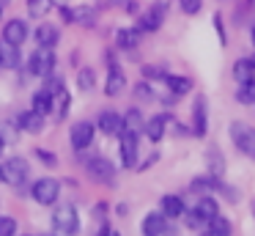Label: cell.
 Listing matches in <instances>:
<instances>
[{"mask_svg": "<svg viewBox=\"0 0 255 236\" xmlns=\"http://www.w3.org/2000/svg\"><path fill=\"white\" fill-rule=\"evenodd\" d=\"M236 102H239V104H255V80L239 82V88H236Z\"/></svg>", "mask_w": 255, "mask_h": 236, "instance_id": "cell-31", "label": "cell"}, {"mask_svg": "<svg viewBox=\"0 0 255 236\" xmlns=\"http://www.w3.org/2000/svg\"><path fill=\"white\" fill-rule=\"evenodd\" d=\"M52 228L58 236H74L80 231V214L74 203H61L52 212Z\"/></svg>", "mask_w": 255, "mask_h": 236, "instance_id": "cell-1", "label": "cell"}, {"mask_svg": "<svg viewBox=\"0 0 255 236\" xmlns=\"http://www.w3.org/2000/svg\"><path fill=\"white\" fill-rule=\"evenodd\" d=\"M143 77L145 80H165L167 71L162 66H143Z\"/></svg>", "mask_w": 255, "mask_h": 236, "instance_id": "cell-38", "label": "cell"}, {"mask_svg": "<svg viewBox=\"0 0 255 236\" xmlns=\"http://www.w3.org/2000/svg\"><path fill=\"white\" fill-rule=\"evenodd\" d=\"M8 3H11V0H0V8H8Z\"/></svg>", "mask_w": 255, "mask_h": 236, "instance_id": "cell-46", "label": "cell"}, {"mask_svg": "<svg viewBox=\"0 0 255 236\" xmlns=\"http://www.w3.org/2000/svg\"><path fill=\"white\" fill-rule=\"evenodd\" d=\"M0 14H3V8H0Z\"/></svg>", "mask_w": 255, "mask_h": 236, "instance_id": "cell-52", "label": "cell"}, {"mask_svg": "<svg viewBox=\"0 0 255 236\" xmlns=\"http://www.w3.org/2000/svg\"><path fill=\"white\" fill-rule=\"evenodd\" d=\"M231 220L222 217V214H214V217L206 223V234L209 236H231Z\"/></svg>", "mask_w": 255, "mask_h": 236, "instance_id": "cell-25", "label": "cell"}, {"mask_svg": "<svg viewBox=\"0 0 255 236\" xmlns=\"http://www.w3.org/2000/svg\"><path fill=\"white\" fill-rule=\"evenodd\" d=\"M17 234V220L11 214H0V236H14Z\"/></svg>", "mask_w": 255, "mask_h": 236, "instance_id": "cell-35", "label": "cell"}, {"mask_svg": "<svg viewBox=\"0 0 255 236\" xmlns=\"http://www.w3.org/2000/svg\"><path fill=\"white\" fill-rule=\"evenodd\" d=\"M25 179H28V162L22 157H11L0 165V181H6L11 187H19Z\"/></svg>", "mask_w": 255, "mask_h": 236, "instance_id": "cell-6", "label": "cell"}, {"mask_svg": "<svg viewBox=\"0 0 255 236\" xmlns=\"http://www.w3.org/2000/svg\"><path fill=\"white\" fill-rule=\"evenodd\" d=\"M30 110H36L39 115H47L52 110V93L47 91V88H41V91L33 93V104H30Z\"/></svg>", "mask_w": 255, "mask_h": 236, "instance_id": "cell-29", "label": "cell"}, {"mask_svg": "<svg viewBox=\"0 0 255 236\" xmlns=\"http://www.w3.org/2000/svg\"><path fill=\"white\" fill-rule=\"evenodd\" d=\"M44 236H58V234H44Z\"/></svg>", "mask_w": 255, "mask_h": 236, "instance_id": "cell-50", "label": "cell"}, {"mask_svg": "<svg viewBox=\"0 0 255 236\" xmlns=\"http://www.w3.org/2000/svg\"><path fill=\"white\" fill-rule=\"evenodd\" d=\"M58 38H61V33H58V27L50 25V22L36 27V41H39V47H50L52 49L58 44Z\"/></svg>", "mask_w": 255, "mask_h": 236, "instance_id": "cell-22", "label": "cell"}, {"mask_svg": "<svg viewBox=\"0 0 255 236\" xmlns=\"http://www.w3.org/2000/svg\"><path fill=\"white\" fill-rule=\"evenodd\" d=\"M94 19H96V14H94L91 5H77V8H72V22H77V25L91 27V25H94Z\"/></svg>", "mask_w": 255, "mask_h": 236, "instance_id": "cell-30", "label": "cell"}, {"mask_svg": "<svg viewBox=\"0 0 255 236\" xmlns=\"http://www.w3.org/2000/svg\"><path fill=\"white\" fill-rule=\"evenodd\" d=\"M206 236H209V234H206Z\"/></svg>", "mask_w": 255, "mask_h": 236, "instance_id": "cell-53", "label": "cell"}, {"mask_svg": "<svg viewBox=\"0 0 255 236\" xmlns=\"http://www.w3.org/2000/svg\"><path fill=\"white\" fill-rule=\"evenodd\" d=\"M69 107H72V96H69V91L61 85L55 93H52V110H55V118H63V115L69 113Z\"/></svg>", "mask_w": 255, "mask_h": 236, "instance_id": "cell-26", "label": "cell"}, {"mask_svg": "<svg viewBox=\"0 0 255 236\" xmlns=\"http://www.w3.org/2000/svg\"><path fill=\"white\" fill-rule=\"evenodd\" d=\"M250 36H253V44H255V25H253V30H250Z\"/></svg>", "mask_w": 255, "mask_h": 236, "instance_id": "cell-48", "label": "cell"}, {"mask_svg": "<svg viewBox=\"0 0 255 236\" xmlns=\"http://www.w3.org/2000/svg\"><path fill=\"white\" fill-rule=\"evenodd\" d=\"M96 126H99L105 135H110V137H113V135H121V132H124V115L113 113V110H102Z\"/></svg>", "mask_w": 255, "mask_h": 236, "instance_id": "cell-13", "label": "cell"}, {"mask_svg": "<svg viewBox=\"0 0 255 236\" xmlns=\"http://www.w3.org/2000/svg\"><path fill=\"white\" fill-rule=\"evenodd\" d=\"M167 124H170V115H167V113L148 118V121H145V126H143L145 137H148L151 143H159L162 137H165V132H167Z\"/></svg>", "mask_w": 255, "mask_h": 236, "instance_id": "cell-12", "label": "cell"}, {"mask_svg": "<svg viewBox=\"0 0 255 236\" xmlns=\"http://www.w3.org/2000/svg\"><path fill=\"white\" fill-rule=\"evenodd\" d=\"M127 14H137V0H127Z\"/></svg>", "mask_w": 255, "mask_h": 236, "instance_id": "cell-43", "label": "cell"}, {"mask_svg": "<svg viewBox=\"0 0 255 236\" xmlns=\"http://www.w3.org/2000/svg\"><path fill=\"white\" fill-rule=\"evenodd\" d=\"M50 3H55V5H58V8H63V5H69V3H66V0H50Z\"/></svg>", "mask_w": 255, "mask_h": 236, "instance_id": "cell-45", "label": "cell"}, {"mask_svg": "<svg viewBox=\"0 0 255 236\" xmlns=\"http://www.w3.org/2000/svg\"><path fill=\"white\" fill-rule=\"evenodd\" d=\"M3 41L14 44V47H22L28 41V25H25V19H8L3 25Z\"/></svg>", "mask_w": 255, "mask_h": 236, "instance_id": "cell-11", "label": "cell"}, {"mask_svg": "<svg viewBox=\"0 0 255 236\" xmlns=\"http://www.w3.org/2000/svg\"><path fill=\"white\" fill-rule=\"evenodd\" d=\"M184 225H187L189 231H200V228H206V220L198 214V209H189V212H184Z\"/></svg>", "mask_w": 255, "mask_h": 236, "instance_id": "cell-34", "label": "cell"}, {"mask_svg": "<svg viewBox=\"0 0 255 236\" xmlns=\"http://www.w3.org/2000/svg\"><path fill=\"white\" fill-rule=\"evenodd\" d=\"M159 212L165 214L167 220H176V217H181V214L187 212V206H184V201L178 195H165L159 201Z\"/></svg>", "mask_w": 255, "mask_h": 236, "instance_id": "cell-16", "label": "cell"}, {"mask_svg": "<svg viewBox=\"0 0 255 236\" xmlns=\"http://www.w3.org/2000/svg\"><path fill=\"white\" fill-rule=\"evenodd\" d=\"M124 88H127V74L118 66H110L107 80H105V93L107 96H118V93H124Z\"/></svg>", "mask_w": 255, "mask_h": 236, "instance_id": "cell-15", "label": "cell"}, {"mask_svg": "<svg viewBox=\"0 0 255 236\" xmlns=\"http://www.w3.org/2000/svg\"><path fill=\"white\" fill-rule=\"evenodd\" d=\"M52 69H55V52L50 47H39L28 60V71L33 77H52Z\"/></svg>", "mask_w": 255, "mask_h": 236, "instance_id": "cell-3", "label": "cell"}, {"mask_svg": "<svg viewBox=\"0 0 255 236\" xmlns=\"http://www.w3.org/2000/svg\"><path fill=\"white\" fill-rule=\"evenodd\" d=\"M113 234V231H110V225H107V223H102V228H99V234H96V236H110Z\"/></svg>", "mask_w": 255, "mask_h": 236, "instance_id": "cell-44", "label": "cell"}, {"mask_svg": "<svg viewBox=\"0 0 255 236\" xmlns=\"http://www.w3.org/2000/svg\"><path fill=\"white\" fill-rule=\"evenodd\" d=\"M118 137H121V165L124 168H137V157H140V137H137V132L124 129Z\"/></svg>", "mask_w": 255, "mask_h": 236, "instance_id": "cell-8", "label": "cell"}, {"mask_svg": "<svg viewBox=\"0 0 255 236\" xmlns=\"http://www.w3.org/2000/svg\"><path fill=\"white\" fill-rule=\"evenodd\" d=\"M167 217L162 212H148L143 220V236H165Z\"/></svg>", "mask_w": 255, "mask_h": 236, "instance_id": "cell-14", "label": "cell"}, {"mask_svg": "<svg viewBox=\"0 0 255 236\" xmlns=\"http://www.w3.org/2000/svg\"><path fill=\"white\" fill-rule=\"evenodd\" d=\"M0 66L3 69H17L19 66V47H14V44H0Z\"/></svg>", "mask_w": 255, "mask_h": 236, "instance_id": "cell-27", "label": "cell"}, {"mask_svg": "<svg viewBox=\"0 0 255 236\" xmlns=\"http://www.w3.org/2000/svg\"><path fill=\"white\" fill-rule=\"evenodd\" d=\"M253 60H255V58H253Z\"/></svg>", "mask_w": 255, "mask_h": 236, "instance_id": "cell-54", "label": "cell"}, {"mask_svg": "<svg viewBox=\"0 0 255 236\" xmlns=\"http://www.w3.org/2000/svg\"><path fill=\"white\" fill-rule=\"evenodd\" d=\"M178 5H181V11L187 16H195V14H200V8H203V0H178Z\"/></svg>", "mask_w": 255, "mask_h": 236, "instance_id": "cell-36", "label": "cell"}, {"mask_svg": "<svg viewBox=\"0 0 255 236\" xmlns=\"http://www.w3.org/2000/svg\"><path fill=\"white\" fill-rule=\"evenodd\" d=\"M195 209H198V214L206 220V223H209L214 214H220V203H217L214 195H200L198 203H195Z\"/></svg>", "mask_w": 255, "mask_h": 236, "instance_id": "cell-23", "label": "cell"}, {"mask_svg": "<svg viewBox=\"0 0 255 236\" xmlns=\"http://www.w3.org/2000/svg\"><path fill=\"white\" fill-rule=\"evenodd\" d=\"M94 135H96V126L91 124V121H77V124L72 126V132H69V137H72V148L74 151H85V148H91Z\"/></svg>", "mask_w": 255, "mask_h": 236, "instance_id": "cell-9", "label": "cell"}, {"mask_svg": "<svg viewBox=\"0 0 255 236\" xmlns=\"http://www.w3.org/2000/svg\"><path fill=\"white\" fill-rule=\"evenodd\" d=\"M30 195H33V201L41 203V206H52V203L58 201V195H61V184H58V179H52V176H44V179L33 181Z\"/></svg>", "mask_w": 255, "mask_h": 236, "instance_id": "cell-2", "label": "cell"}, {"mask_svg": "<svg viewBox=\"0 0 255 236\" xmlns=\"http://www.w3.org/2000/svg\"><path fill=\"white\" fill-rule=\"evenodd\" d=\"M222 179H217V176H198V179L189 184V190L192 192H200V195H211V192H217V187H220Z\"/></svg>", "mask_w": 255, "mask_h": 236, "instance_id": "cell-24", "label": "cell"}, {"mask_svg": "<svg viewBox=\"0 0 255 236\" xmlns=\"http://www.w3.org/2000/svg\"><path fill=\"white\" fill-rule=\"evenodd\" d=\"M231 137H233L236 148L244 154V157L255 159V129L253 126L242 124V121H233L231 124Z\"/></svg>", "mask_w": 255, "mask_h": 236, "instance_id": "cell-5", "label": "cell"}, {"mask_svg": "<svg viewBox=\"0 0 255 236\" xmlns=\"http://www.w3.org/2000/svg\"><path fill=\"white\" fill-rule=\"evenodd\" d=\"M110 236H121V234H116V231H113V234H110Z\"/></svg>", "mask_w": 255, "mask_h": 236, "instance_id": "cell-49", "label": "cell"}, {"mask_svg": "<svg viewBox=\"0 0 255 236\" xmlns=\"http://www.w3.org/2000/svg\"><path fill=\"white\" fill-rule=\"evenodd\" d=\"M165 85H167V91H170L176 99L192 91V80H189V77H181V74H167L165 77Z\"/></svg>", "mask_w": 255, "mask_h": 236, "instance_id": "cell-21", "label": "cell"}, {"mask_svg": "<svg viewBox=\"0 0 255 236\" xmlns=\"http://www.w3.org/2000/svg\"><path fill=\"white\" fill-rule=\"evenodd\" d=\"M50 0H28V16L30 19H41V16L50 11Z\"/></svg>", "mask_w": 255, "mask_h": 236, "instance_id": "cell-33", "label": "cell"}, {"mask_svg": "<svg viewBox=\"0 0 255 236\" xmlns=\"http://www.w3.org/2000/svg\"><path fill=\"white\" fill-rule=\"evenodd\" d=\"M33 154H36V157H39L44 165H47V168H55V165H58V157H55L52 151H47V148H36Z\"/></svg>", "mask_w": 255, "mask_h": 236, "instance_id": "cell-40", "label": "cell"}, {"mask_svg": "<svg viewBox=\"0 0 255 236\" xmlns=\"http://www.w3.org/2000/svg\"><path fill=\"white\" fill-rule=\"evenodd\" d=\"M209 132V110H206V96H195L192 104V135L195 137H206Z\"/></svg>", "mask_w": 255, "mask_h": 236, "instance_id": "cell-10", "label": "cell"}, {"mask_svg": "<svg viewBox=\"0 0 255 236\" xmlns=\"http://www.w3.org/2000/svg\"><path fill=\"white\" fill-rule=\"evenodd\" d=\"M85 170H88V176L94 181H99V184H116V165H113L110 159L94 157V159H88Z\"/></svg>", "mask_w": 255, "mask_h": 236, "instance_id": "cell-7", "label": "cell"}, {"mask_svg": "<svg viewBox=\"0 0 255 236\" xmlns=\"http://www.w3.org/2000/svg\"><path fill=\"white\" fill-rule=\"evenodd\" d=\"M3 148H6V140H3V135H0V154H3Z\"/></svg>", "mask_w": 255, "mask_h": 236, "instance_id": "cell-47", "label": "cell"}, {"mask_svg": "<svg viewBox=\"0 0 255 236\" xmlns=\"http://www.w3.org/2000/svg\"><path fill=\"white\" fill-rule=\"evenodd\" d=\"M61 19L63 22H72V8H69V5H63V8H61Z\"/></svg>", "mask_w": 255, "mask_h": 236, "instance_id": "cell-42", "label": "cell"}, {"mask_svg": "<svg viewBox=\"0 0 255 236\" xmlns=\"http://www.w3.org/2000/svg\"><path fill=\"white\" fill-rule=\"evenodd\" d=\"M137 44H140V33L134 30V27H121V30L116 33V47L124 49V52L137 49Z\"/></svg>", "mask_w": 255, "mask_h": 236, "instance_id": "cell-17", "label": "cell"}, {"mask_svg": "<svg viewBox=\"0 0 255 236\" xmlns=\"http://www.w3.org/2000/svg\"><path fill=\"white\" fill-rule=\"evenodd\" d=\"M143 126H145V118H143V113H140L137 107H132V110H127L124 113V129L127 132H143Z\"/></svg>", "mask_w": 255, "mask_h": 236, "instance_id": "cell-28", "label": "cell"}, {"mask_svg": "<svg viewBox=\"0 0 255 236\" xmlns=\"http://www.w3.org/2000/svg\"><path fill=\"white\" fill-rule=\"evenodd\" d=\"M253 214H255V203H253Z\"/></svg>", "mask_w": 255, "mask_h": 236, "instance_id": "cell-51", "label": "cell"}, {"mask_svg": "<svg viewBox=\"0 0 255 236\" xmlns=\"http://www.w3.org/2000/svg\"><path fill=\"white\" fill-rule=\"evenodd\" d=\"M134 96H137L140 102H151V99H154V91H151L148 82H137V85H134Z\"/></svg>", "mask_w": 255, "mask_h": 236, "instance_id": "cell-39", "label": "cell"}, {"mask_svg": "<svg viewBox=\"0 0 255 236\" xmlns=\"http://www.w3.org/2000/svg\"><path fill=\"white\" fill-rule=\"evenodd\" d=\"M206 165H209V173L211 176H217V179L225 176V157H222V151L217 146H211L209 151H206Z\"/></svg>", "mask_w": 255, "mask_h": 236, "instance_id": "cell-20", "label": "cell"}, {"mask_svg": "<svg viewBox=\"0 0 255 236\" xmlns=\"http://www.w3.org/2000/svg\"><path fill=\"white\" fill-rule=\"evenodd\" d=\"M233 80L236 82H247V80H255V60L253 58H239L233 63Z\"/></svg>", "mask_w": 255, "mask_h": 236, "instance_id": "cell-18", "label": "cell"}, {"mask_svg": "<svg viewBox=\"0 0 255 236\" xmlns=\"http://www.w3.org/2000/svg\"><path fill=\"white\" fill-rule=\"evenodd\" d=\"M17 124H19V129L36 135V132H41V126H44V115H39L36 110H25V113H19Z\"/></svg>", "mask_w": 255, "mask_h": 236, "instance_id": "cell-19", "label": "cell"}, {"mask_svg": "<svg viewBox=\"0 0 255 236\" xmlns=\"http://www.w3.org/2000/svg\"><path fill=\"white\" fill-rule=\"evenodd\" d=\"M94 85H96V71L88 69V66H85V69H80L77 71V88H80V91H91Z\"/></svg>", "mask_w": 255, "mask_h": 236, "instance_id": "cell-32", "label": "cell"}, {"mask_svg": "<svg viewBox=\"0 0 255 236\" xmlns=\"http://www.w3.org/2000/svg\"><path fill=\"white\" fill-rule=\"evenodd\" d=\"M214 27H217V36H220V44H228V33L222 27V14H214Z\"/></svg>", "mask_w": 255, "mask_h": 236, "instance_id": "cell-41", "label": "cell"}, {"mask_svg": "<svg viewBox=\"0 0 255 236\" xmlns=\"http://www.w3.org/2000/svg\"><path fill=\"white\" fill-rule=\"evenodd\" d=\"M217 192H222V195H225V201H231V203H239V198H242V192H239L236 187H228L225 181H220Z\"/></svg>", "mask_w": 255, "mask_h": 236, "instance_id": "cell-37", "label": "cell"}, {"mask_svg": "<svg viewBox=\"0 0 255 236\" xmlns=\"http://www.w3.org/2000/svg\"><path fill=\"white\" fill-rule=\"evenodd\" d=\"M165 16H167V3H165V0H159V3H154L137 19V27H134V30H137V33H156L162 25H165Z\"/></svg>", "mask_w": 255, "mask_h": 236, "instance_id": "cell-4", "label": "cell"}]
</instances>
